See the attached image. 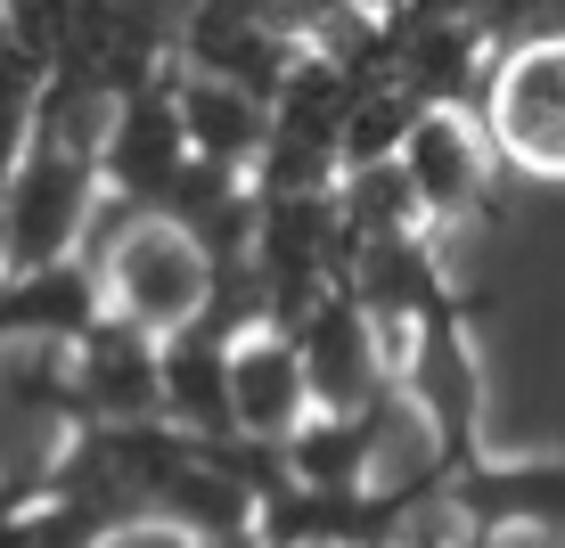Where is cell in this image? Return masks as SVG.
I'll use <instances>...</instances> for the list:
<instances>
[{
    "label": "cell",
    "mask_w": 565,
    "mask_h": 548,
    "mask_svg": "<svg viewBox=\"0 0 565 548\" xmlns=\"http://www.w3.org/2000/svg\"><path fill=\"white\" fill-rule=\"evenodd\" d=\"M205 296H213V254L189 238L172 213H148V222H131L124 238L107 246V270H99L107 320L172 344L181 327L205 320Z\"/></svg>",
    "instance_id": "obj_1"
},
{
    "label": "cell",
    "mask_w": 565,
    "mask_h": 548,
    "mask_svg": "<svg viewBox=\"0 0 565 548\" xmlns=\"http://www.w3.org/2000/svg\"><path fill=\"white\" fill-rule=\"evenodd\" d=\"M492 140L524 172H565V42H524L492 74Z\"/></svg>",
    "instance_id": "obj_2"
},
{
    "label": "cell",
    "mask_w": 565,
    "mask_h": 548,
    "mask_svg": "<svg viewBox=\"0 0 565 548\" xmlns=\"http://www.w3.org/2000/svg\"><path fill=\"white\" fill-rule=\"evenodd\" d=\"M311 418V385H303V352L287 336H238L230 344V426L270 442H296Z\"/></svg>",
    "instance_id": "obj_3"
},
{
    "label": "cell",
    "mask_w": 565,
    "mask_h": 548,
    "mask_svg": "<svg viewBox=\"0 0 565 548\" xmlns=\"http://www.w3.org/2000/svg\"><path fill=\"white\" fill-rule=\"evenodd\" d=\"M402 181H411L418 213H435V222L467 213V205H476V189H483L476 131H467L451 107H426L418 123H411V140H402Z\"/></svg>",
    "instance_id": "obj_4"
},
{
    "label": "cell",
    "mask_w": 565,
    "mask_h": 548,
    "mask_svg": "<svg viewBox=\"0 0 565 548\" xmlns=\"http://www.w3.org/2000/svg\"><path fill=\"white\" fill-rule=\"evenodd\" d=\"M303 352V385H311V409H337V418H353V409L377 394V361H369V327L353 303H328L320 320H311V336L296 344Z\"/></svg>",
    "instance_id": "obj_5"
},
{
    "label": "cell",
    "mask_w": 565,
    "mask_h": 548,
    "mask_svg": "<svg viewBox=\"0 0 565 548\" xmlns=\"http://www.w3.org/2000/svg\"><path fill=\"white\" fill-rule=\"evenodd\" d=\"M99 548H205V540L189 533L181 516H131V524H115V533H99Z\"/></svg>",
    "instance_id": "obj_6"
},
{
    "label": "cell",
    "mask_w": 565,
    "mask_h": 548,
    "mask_svg": "<svg viewBox=\"0 0 565 548\" xmlns=\"http://www.w3.org/2000/svg\"><path fill=\"white\" fill-rule=\"evenodd\" d=\"M303 548H328V540H303Z\"/></svg>",
    "instance_id": "obj_7"
}]
</instances>
